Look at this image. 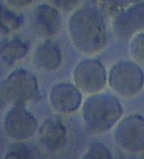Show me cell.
I'll return each instance as SVG.
<instances>
[{
    "label": "cell",
    "mask_w": 144,
    "mask_h": 159,
    "mask_svg": "<svg viewBox=\"0 0 144 159\" xmlns=\"http://www.w3.org/2000/svg\"><path fill=\"white\" fill-rule=\"evenodd\" d=\"M38 92L35 77L23 69L14 71L4 81L1 87V99L17 106L33 99Z\"/></svg>",
    "instance_id": "3957f363"
},
{
    "label": "cell",
    "mask_w": 144,
    "mask_h": 159,
    "mask_svg": "<svg viewBox=\"0 0 144 159\" xmlns=\"http://www.w3.org/2000/svg\"><path fill=\"white\" fill-rule=\"evenodd\" d=\"M74 79L77 86L83 91L94 93L104 87L106 73L100 62L93 60H84L76 68Z\"/></svg>",
    "instance_id": "8992f818"
},
{
    "label": "cell",
    "mask_w": 144,
    "mask_h": 159,
    "mask_svg": "<svg viewBox=\"0 0 144 159\" xmlns=\"http://www.w3.org/2000/svg\"><path fill=\"white\" fill-rule=\"evenodd\" d=\"M123 113L122 105L115 97L108 94L93 96L83 106V114L86 124L96 132L110 129Z\"/></svg>",
    "instance_id": "7a4b0ae2"
},
{
    "label": "cell",
    "mask_w": 144,
    "mask_h": 159,
    "mask_svg": "<svg viewBox=\"0 0 144 159\" xmlns=\"http://www.w3.org/2000/svg\"><path fill=\"white\" fill-rule=\"evenodd\" d=\"M77 1H54L52 2L57 7L65 11L72 9L76 5Z\"/></svg>",
    "instance_id": "ac0fdd59"
},
{
    "label": "cell",
    "mask_w": 144,
    "mask_h": 159,
    "mask_svg": "<svg viewBox=\"0 0 144 159\" xmlns=\"http://www.w3.org/2000/svg\"><path fill=\"white\" fill-rule=\"evenodd\" d=\"M50 99L54 108L65 113L74 112L81 103L82 95L74 86L69 83H60L52 91Z\"/></svg>",
    "instance_id": "9c48e42d"
},
{
    "label": "cell",
    "mask_w": 144,
    "mask_h": 159,
    "mask_svg": "<svg viewBox=\"0 0 144 159\" xmlns=\"http://www.w3.org/2000/svg\"><path fill=\"white\" fill-rule=\"evenodd\" d=\"M115 138L123 148L138 152L144 149V117L133 115L124 119L116 128Z\"/></svg>",
    "instance_id": "5b68a950"
},
{
    "label": "cell",
    "mask_w": 144,
    "mask_h": 159,
    "mask_svg": "<svg viewBox=\"0 0 144 159\" xmlns=\"http://www.w3.org/2000/svg\"><path fill=\"white\" fill-rule=\"evenodd\" d=\"M34 17L37 29L43 35H53L60 28V15L56 10L50 6H38L35 11Z\"/></svg>",
    "instance_id": "8fae6325"
},
{
    "label": "cell",
    "mask_w": 144,
    "mask_h": 159,
    "mask_svg": "<svg viewBox=\"0 0 144 159\" xmlns=\"http://www.w3.org/2000/svg\"><path fill=\"white\" fill-rule=\"evenodd\" d=\"M117 34L128 37L144 29V2L134 5L120 13L115 20Z\"/></svg>",
    "instance_id": "ba28073f"
},
{
    "label": "cell",
    "mask_w": 144,
    "mask_h": 159,
    "mask_svg": "<svg viewBox=\"0 0 144 159\" xmlns=\"http://www.w3.org/2000/svg\"><path fill=\"white\" fill-rule=\"evenodd\" d=\"M69 29L76 46L84 52L100 50L106 41L105 23L96 7L88 6L77 11L70 19Z\"/></svg>",
    "instance_id": "6da1fadb"
},
{
    "label": "cell",
    "mask_w": 144,
    "mask_h": 159,
    "mask_svg": "<svg viewBox=\"0 0 144 159\" xmlns=\"http://www.w3.org/2000/svg\"><path fill=\"white\" fill-rule=\"evenodd\" d=\"M31 1H10L9 2L15 5H23L28 4Z\"/></svg>",
    "instance_id": "d6986e66"
},
{
    "label": "cell",
    "mask_w": 144,
    "mask_h": 159,
    "mask_svg": "<svg viewBox=\"0 0 144 159\" xmlns=\"http://www.w3.org/2000/svg\"><path fill=\"white\" fill-rule=\"evenodd\" d=\"M5 125L9 135L16 139L23 140L30 138L35 133L38 123L28 111L18 106L9 112Z\"/></svg>",
    "instance_id": "52a82bcc"
},
{
    "label": "cell",
    "mask_w": 144,
    "mask_h": 159,
    "mask_svg": "<svg viewBox=\"0 0 144 159\" xmlns=\"http://www.w3.org/2000/svg\"><path fill=\"white\" fill-rule=\"evenodd\" d=\"M34 60L36 64L43 69L55 70L59 67L61 63L60 50L55 43L46 42L36 50Z\"/></svg>",
    "instance_id": "7c38bea8"
},
{
    "label": "cell",
    "mask_w": 144,
    "mask_h": 159,
    "mask_svg": "<svg viewBox=\"0 0 144 159\" xmlns=\"http://www.w3.org/2000/svg\"><path fill=\"white\" fill-rule=\"evenodd\" d=\"M28 50L26 44L19 39L6 40L1 44V58L3 61L12 63L26 56Z\"/></svg>",
    "instance_id": "4fadbf2b"
},
{
    "label": "cell",
    "mask_w": 144,
    "mask_h": 159,
    "mask_svg": "<svg viewBox=\"0 0 144 159\" xmlns=\"http://www.w3.org/2000/svg\"><path fill=\"white\" fill-rule=\"evenodd\" d=\"M39 135L43 144L52 151L61 148L66 142L65 127L56 119L46 120L40 127Z\"/></svg>",
    "instance_id": "30bf717a"
},
{
    "label": "cell",
    "mask_w": 144,
    "mask_h": 159,
    "mask_svg": "<svg viewBox=\"0 0 144 159\" xmlns=\"http://www.w3.org/2000/svg\"><path fill=\"white\" fill-rule=\"evenodd\" d=\"M83 158L111 159L112 156L110 152L105 145L101 143H96L91 146Z\"/></svg>",
    "instance_id": "2e32d148"
},
{
    "label": "cell",
    "mask_w": 144,
    "mask_h": 159,
    "mask_svg": "<svg viewBox=\"0 0 144 159\" xmlns=\"http://www.w3.org/2000/svg\"><path fill=\"white\" fill-rule=\"evenodd\" d=\"M111 87L122 95L136 94L142 88L144 75L142 69L134 63L122 61L115 65L110 72Z\"/></svg>",
    "instance_id": "277c9868"
},
{
    "label": "cell",
    "mask_w": 144,
    "mask_h": 159,
    "mask_svg": "<svg viewBox=\"0 0 144 159\" xmlns=\"http://www.w3.org/2000/svg\"><path fill=\"white\" fill-rule=\"evenodd\" d=\"M5 158L6 159H31L34 158V153L28 145L16 143L9 149Z\"/></svg>",
    "instance_id": "9a60e30c"
},
{
    "label": "cell",
    "mask_w": 144,
    "mask_h": 159,
    "mask_svg": "<svg viewBox=\"0 0 144 159\" xmlns=\"http://www.w3.org/2000/svg\"><path fill=\"white\" fill-rule=\"evenodd\" d=\"M23 21L22 15L6 9L1 6V29L2 33L7 34L16 30Z\"/></svg>",
    "instance_id": "5bb4252c"
},
{
    "label": "cell",
    "mask_w": 144,
    "mask_h": 159,
    "mask_svg": "<svg viewBox=\"0 0 144 159\" xmlns=\"http://www.w3.org/2000/svg\"><path fill=\"white\" fill-rule=\"evenodd\" d=\"M130 50L132 56L138 61L144 62V34L137 35L131 42Z\"/></svg>",
    "instance_id": "e0dca14e"
}]
</instances>
